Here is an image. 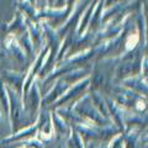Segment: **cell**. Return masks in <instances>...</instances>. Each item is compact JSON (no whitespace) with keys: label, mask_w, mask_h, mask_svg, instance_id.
I'll return each mask as SVG.
<instances>
[{"label":"cell","mask_w":148,"mask_h":148,"mask_svg":"<svg viewBox=\"0 0 148 148\" xmlns=\"http://www.w3.org/2000/svg\"><path fill=\"white\" fill-rule=\"evenodd\" d=\"M137 42H138V36L137 35H131L127 38V41H126V47H127V49L133 48L136 46Z\"/></svg>","instance_id":"1"}]
</instances>
